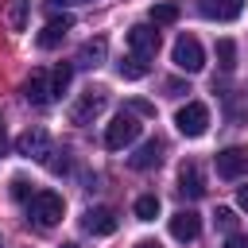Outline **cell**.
I'll list each match as a JSON object with an SVG mask.
<instances>
[{
    "label": "cell",
    "instance_id": "cell-1",
    "mask_svg": "<svg viewBox=\"0 0 248 248\" xmlns=\"http://www.w3.org/2000/svg\"><path fill=\"white\" fill-rule=\"evenodd\" d=\"M27 213H31V221H35L39 229H50V225H58V221H62L66 202H62V194H54V190H39V194H31Z\"/></svg>",
    "mask_w": 248,
    "mask_h": 248
},
{
    "label": "cell",
    "instance_id": "cell-2",
    "mask_svg": "<svg viewBox=\"0 0 248 248\" xmlns=\"http://www.w3.org/2000/svg\"><path fill=\"white\" fill-rule=\"evenodd\" d=\"M136 136H140V120H136V112H132V108H128V112H116L112 124L105 128V147L120 151V147L136 143Z\"/></svg>",
    "mask_w": 248,
    "mask_h": 248
},
{
    "label": "cell",
    "instance_id": "cell-3",
    "mask_svg": "<svg viewBox=\"0 0 248 248\" xmlns=\"http://www.w3.org/2000/svg\"><path fill=\"white\" fill-rule=\"evenodd\" d=\"M174 124H178L182 136L198 140V136H205V128H209V108H205L202 101H186V105L174 112Z\"/></svg>",
    "mask_w": 248,
    "mask_h": 248
},
{
    "label": "cell",
    "instance_id": "cell-4",
    "mask_svg": "<svg viewBox=\"0 0 248 248\" xmlns=\"http://www.w3.org/2000/svg\"><path fill=\"white\" fill-rule=\"evenodd\" d=\"M170 58H174V66H178V70H186V74H198V70L205 66V50H202V43H198L194 35H178V43H174Z\"/></svg>",
    "mask_w": 248,
    "mask_h": 248
},
{
    "label": "cell",
    "instance_id": "cell-5",
    "mask_svg": "<svg viewBox=\"0 0 248 248\" xmlns=\"http://www.w3.org/2000/svg\"><path fill=\"white\" fill-rule=\"evenodd\" d=\"M16 151H19L23 159H39V163H43V159L50 155V136H46L43 128H27V132L16 140Z\"/></svg>",
    "mask_w": 248,
    "mask_h": 248
},
{
    "label": "cell",
    "instance_id": "cell-6",
    "mask_svg": "<svg viewBox=\"0 0 248 248\" xmlns=\"http://www.w3.org/2000/svg\"><path fill=\"white\" fill-rule=\"evenodd\" d=\"M217 174L221 178H244L248 174V151L244 147H225V151H217Z\"/></svg>",
    "mask_w": 248,
    "mask_h": 248
},
{
    "label": "cell",
    "instance_id": "cell-7",
    "mask_svg": "<svg viewBox=\"0 0 248 248\" xmlns=\"http://www.w3.org/2000/svg\"><path fill=\"white\" fill-rule=\"evenodd\" d=\"M128 46H132V54H140V58H155V54H159V31L147 27V23H136V27L128 31Z\"/></svg>",
    "mask_w": 248,
    "mask_h": 248
},
{
    "label": "cell",
    "instance_id": "cell-8",
    "mask_svg": "<svg viewBox=\"0 0 248 248\" xmlns=\"http://www.w3.org/2000/svg\"><path fill=\"white\" fill-rule=\"evenodd\" d=\"M81 225H85V232H93V236H108V232H116V209L93 205V209H85Z\"/></svg>",
    "mask_w": 248,
    "mask_h": 248
},
{
    "label": "cell",
    "instance_id": "cell-9",
    "mask_svg": "<svg viewBox=\"0 0 248 248\" xmlns=\"http://www.w3.org/2000/svg\"><path fill=\"white\" fill-rule=\"evenodd\" d=\"M105 101H108V97H105V89H89V93H85V97L70 108V120H74V124H89L93 116H101Z\"/></svg>",
    "mask_w": 248,
    "mask_h": 248
},
{
    "label": "cell",
    "instance_id": "cell-10",
    "mask_svg": "<svg viewBox=\"0 0 248 248\" xmlns=\"http://www.w3.org/2000/svg\"><path fill=\"white\" fill-rule=\"evenodd\" d=\"M240 8H244V0H198V12H202L205 19H217V23L236 19Z\"/></svg>",
    "mask_w": 248,
    "mask_h": 248
},
{
    "label": "cell",
    "instance_id": "cell-11",
    "mask_svg": "<svg viewBox=\"0 0 248 248\" xmlns=\"http://www.w3.org/2000/svg\"><path fill=\"white\" fill-rule=\"evenodd\" d=\"M198 229H202V217H198L194 209H178V213L170 217V236H174V240H194Z\"/></svg>",
    "mask_w": 248,
    "mask_h": 248
},
{
    "label": "cell",
    "instance_id": "cell-12",
    "mask_svg": "<svg viewBox=\"0 0 248 248\" xmlns=\"http://www.w3.org/2000/svg\"><path fill=\"white\" fill-rule=\"evenodd\" d=\"M70 27H74V16H54V19H50V23L39 31V46H43V50L58 46V43L66 39V31H70Z\"/></svg>",
    "mask_w": 248,
    "mask_h": 248
},
{
    "label": "cell",
    "instance_id": "cell-13",
    "mask_svg": "<svg viewBox=\"0 0 248 248\" xmlns=\"http://www.w3.org/2000/svg\"><path fill=\"white\" fill-rule=\"evenodd\" d=\"M23 97L31 101V105H46L54 93H50V78H46V70H31V78H27V85H23Z\"/></svg>",
    "mask_w": 248,
    "mask_h": 248
},
{
    "label": "cell",
    "instance_id": "cell-14",
    "mask_svg": "<svg viewBox=\"0 0 248 248\" xmlns=\"http://www.w3.org/2000/svg\"><path fill=\"white\" fill-rule=\"evenodd\" d=\"M163 151H167V147H163V140H147V143H143L128 163H132L136 170H151V167H159V163H163Z\"/></svg>",
    "mask_w": 248,
    "mask_h": 248
},
{
    "label": "cell",
    "instance_id": "cell-15",
    "mask_svg": "<svg viewBox=\"0 0 248 248\" xmlns=\"http://www.w3.org/2000/svg\"><path fill=\"white\" fill-rule=\"evenodd\" d=\"M178 190H182L186 198H202V194H205V182H202L198 163H182V170H178Z\"/></svg>",
    "mask_w": 248,
    "mask_h": 248
},
{
    "label": "cell",
    "instance_id": "cell-16",
    "mask_svg": "<svg viewBox=\"0 0 248 248\" xmlns=\"http://www.w3.org/2000/svg\"><path fill=\"white\" fill-rule=\"evenodd\" d=\"M105 50H108V43H105V39H89V43H81V50H78V58H74V62L93 70V66H101Z\"/></svg>",
    "mask_w": 248,
    "mask_h": 248
},
{
    "label": "cell",
    "instance_id": "cell-17",
    "mask_svg": "<svg viewBox=\"0 0 248 248\" xmlns=\"http://www.w3.org/2000/svg\"><path fill=\"white\" fill-rule=\"evenodd\" d=\"M116 74H120V78H128V81H140V78H147V58L128 54V58H120V62H116Z\"/></svg>",
    "mask_w": 248,
    "mask_h": 248
},
{
    "label": "cell",
    "instance_id": "cell-18",
    "mask_svg": "<svg viewBox=\"0 0 248 248\" xmlns=\"http://www.w3.org/2000/svg\"><path fill=\"white\" fill-rule=\"evenodd\" d=\"M70 78H74V66H70V62H58V66L50 70V93H54V97H62V93H66V85H70Z\"/></svg>",
    "mask_w": 248,
    "mask_h": 248
},
{
    "label": "cell",
    "instance_id": "cell-19",
    "mask_svg": "<svg viewBox=\"0 0 248 248\" xmlns=\"http://www.w3.org/2000/svg\"><path fill=\"white\" fill-rule=\"evenodd\" d=\"M27 12H31V0H12V4H8V23H12V31H23V27H27Z\"/></svg>",
    "mask_w": 248,
    "mask_h": 248
},
{
    "label": "cell",
    "instance_id": "cell-20",
    "mask_svg": "<svg viewBox=\"0 0 248 248\" xmlns=\"http://www.w3.org/2000/svg\"><path fill=\"white\" fill-rule=\"evenodd\" d=\"M136 217H140V221H155V217H159V198H155V194L136 198Z\"/></svg>",
    "mask_w": 248,
    "mask_h": 248
},
{
    "label": "cell",
    "instance_id": "cell-21",
    "mask_svg": "<svg viewBox=\"0 0 248 248\" xmlns=\"http://www.w3.org/2000/svg\"><path fill=\"white\" fill-rule=\"evenodd\" d=\"M217 62H221V70H236V43L232 39L217 43Z\"/></svg>",
    "mask_w": 248,
    "mask_h": 248
},
{
    "label": "cell",
    "instance_id": "cell-22",
    "mask_svg": "<svg viewBox=\"0 0 248 248\" xmlns=\"http://www.w3.org/2000/svg\"><path fill=\"white\" fill-rule=\"evenodd\" d=\"M178 19V4H155L151 8V23L159 27V23H174Z\"/></svg>",
    "mask_w": 248,
    "mask_h": 248
},
{
    "label": "cell",
    "instance_id": "cell-23",
    "mask_svg": "<svg viewBox=\"0 0 248 248\" xmlns=\"http://www.w3.org/2000/svg\"><path fill=\"white\" fill-rule=\"evenodd\" d=\"M213 221H217V229H221V232H232V229H236V213H232V209H225V205L213 213Z\"/></svg>",
    "mask_w": 248,
    "mask_h": 248
},
{
    "label": "cell",
    "instance_id": "cell-24",
    "mask_svg": "<svg viewBox=\"0 0 248 248\" xmlns=\"http://www.w3.org/2000/svg\"><path fill=\"white\" fill-rule=\"evenodd\" d=\"M128 108H132L136 116H155V105H147V101H132Z\"/></svg>",
    "mask_w": 248,
    "mask_h": 248
},
{
    "label": "cell",
    "instance_id": "cell-25",
    "mask_svg": "<svg viewBox=\"0 0 248 248\" xmlns=\"http://www.w3.org/2000/svg\"><path fill=\"white\" fill-rule=\"evenodd\" d=\"M12 194H16V198H27V194H31L27 178H12Z\"/></svg>",
    "mask_w": 248,
    "mask_h": 248
},
{
    "label": "cell",
    "instance_id": "cell-26",
    "mask_svg": "<svg viewBox=\"0 0 248 248\" xmlns=\"http://www.w3.org/2000/svg\"><path fill=\"white\" fill-rule=\"evenodd\" d=\"M225 248H248V236H240V232H232V236L225 240Z\"/></svg>",
    "mask_w": 248,
    "mask_h": 248
},
{
    "label": "cell",
    "instance_id": "cell-27",
    "mask_svg": "<svg viewBox=\"0 0 248 248\" xmlns=\"http://www.w3.org/2000/svg\"><path fill=\"white\" fill-rule=\"evenodd\" d=\"M236 205L248 213V186H240V194H236Z\"/></svg>",
    "mask_w": 248,
    "mask_h": 248
},
{
    "label": "cell",
    "instance_id": "cell-28",
    "mask_svg": "<svg viewBox=\"0 0 248 248\" xmlns=\"http://www.w3.org/2000/svg\"><path fill=\"white\" fill-rule=\"evenodd\" d=\"M136 248H163V244H155V240H140Z\"/></svg>",
    "mask_w": 248,
    "mask_h": 248
},
{
    "label": "cell",
    "instance_id": "cell-29",
    "mask_svg": "<svg viewBox=\"0 0 248 248\" xmlns=\"http://www.w3.org/2000/svg\"><path fill=\"white\" fill-rule=\"evenodd\" d=\"M0 155H4V124H0Z\"/></svg>",
    "mask_w": 248,
    "mask_h": 248
},
{
    "label": "cell",
    "instance_id": "cell-30",
    "mask_svg": "<svg viewBox=\"0 0 248 248\" xmlns=\"http://www.w3.org/2000/svg\"><path fill=\"white\" fill-rule=\"evenodd\" d=\"M50 4H66V0H50Z\"/></svg>",
    "mask_w": 248,
    "mask_h": 248
},
{
    "label": "cell",
    "instance_id": "cell-31",
    "mask_svg": "<svg viewBox=\"0 0 248 248\" xmlns=\"http://www.w3.org/2000/svg\"><path fill=\"white\" fill-rule=\"evenodd\" d=\"M62 248H78V244H62Z\"/></svg>",
    "mask_w": 248,
    "mask_h": 248
},
{
    "label": "cell",
    "instance_id": "cell-32",
    "mask_svg": "<svg viewBox=\"0 0 248 248\" xmlns=\"http://www.w3.org/2000/svg\"><path fill=\"white\" fill-rule=\"evenodd\" d=\"M74 4H89V0H74Z\"/></svg>",
    "mask_w": 248,
    "mask_h": 248
}]
</instances>
